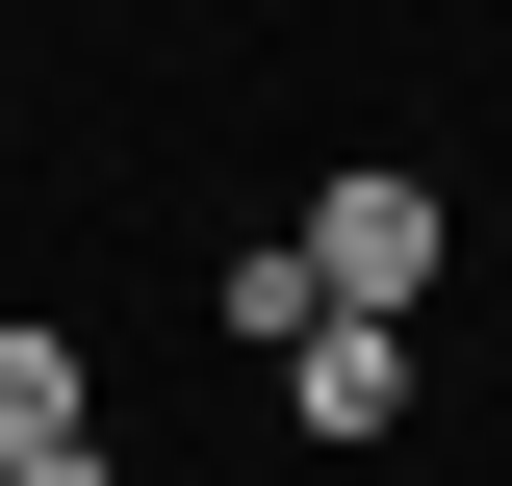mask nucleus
Segmentation results:
<instances>
[{"label": "nucleus", "instance_id": "f257e3e1", "mask_svg": "<svg viewBox=\"0 0 512 486\" xmlns=\"http://www.w3.org/2000/svg\"><path fill=\"white\" fill-rule=\"evenodd\" d=\"M308 282H333V307H436V180H384V154H359V180L308 205Z\"/></svg>", "mask_w": 512, "mask_h": 486}, {"label": "nucleus", "instance_id": "f03ea898", "mask_svg": "<svg viewBox=\"0 0 512 486\" xmlns=\"http://www.w3.org/2000/svg\"><path fill=\"white\" fill-rule=\"evenodd\" d=\"M282 410H308L333 461H359V435L410 410V307H308V333H282Z\"/></svg>", "mask_w": 512, "mask_h": 486}, {"label": "nucleus", "instance_id": "7ed1b4c3", "mask_svg": "<svg viewBox=\"0 0 512 486\" xmlns=\"http://www.w3.org/2000/svg\"><path fill=\"white\" fill-rule=\"evenodd\" d=\"M0 486H103V384H77V333H0Z\"/></svg>", "mask_w": 512, "mask_h": 486}]
</instances>
